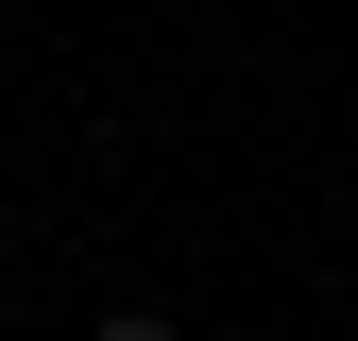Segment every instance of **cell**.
I'll return each mask as SVG.
<instances>
[{
	"label": "cell",
	"instance_id": "cell-1",
	"mask_svg": "<svg viewBox=\"0 0 358 341\" xmlns=\"http://www.w3.org/2000/svg\"><path fill=\"white\" fill-rule=\"evenodd\" d=\"M103 341H171V324H154V307H120V324H103Z\"/></svg>",
	"mask_w": 358,
	"mask_h": 341
}]
</instances>
